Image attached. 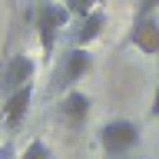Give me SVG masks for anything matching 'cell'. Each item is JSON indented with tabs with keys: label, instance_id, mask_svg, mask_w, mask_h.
Masks as SVG:
<instances>
[{
	"label": "cell",
	"instance_id": "cell-1",
	"mask_svg": "<svg viewBox=\"0 0 159 159\" xmlns=\"http://www.w3.org/2000/svg\"><path fill=\"white\" fill-rule=\"evenodd\" d=\"M70 23H73V13L66 10L63 0H40L33 7V30H37V43H40L43 63L53 60V50H57L63 30H70Z\"/></svg>",
	"mask_w": 159,
	"mask_h": 159
},
{
	"label": "cell",
	"instance_id": "cell-3",
	"mask_svg": "<svg viewBox=\"0 0 159 159\" xmlns=\"http://www.w3.org/2000/svg\"><path fill=\"white\" fill-rule=\"evenodd\" d=\"M93 70V53L89 47H66V53L60 57L50 93H66V89L80 86V80H86V73Z\"/></svg>",
	"mask_w": 159,
	"mask_h": 159
},
{
	"label": "cell",
	"instance_id": "cell-8",
	"mask_svg": "<svg viewBox=\"0 0 159 159\" xmlns=\"http://www.w3.org/2000/svg\"><path fill=\"white\" fill-rule=\"evenodd\" d=\"M109 23L106 10L96 7L89 10V13H83V17H76L73 23H70V47H89L93 40H99V33H103V27Z\"/></svg>",
	"mask_w": 159,
	"mask_h": 159
},
{
	"label": "cell",
	"instance_id": "cell-5",
	"mask_svg": "<svg viewBox=\"0 0 159 159\" xmlns=\"http://www.w3.org/2000/svg\"><path fill=\"white\" fill-rule=\"evenodd\" d=\"M37 80V60L30 57L27 50H20V53H10L3 60V66H0V96H7L13 89L27 86Z\"/></svg>",
	"mask_w": 159,
	"mask_h": 159
},
{
	"label": "cell",
	"instance_id": "cell-2",
	"mask_svg": "<svg viewBox=\"0 0 159 159\" xmlns=\"http://www.w3.org/2000/svg\"><path fill=\"white\" fill-rule=\"evenodd\" d=\"M139 143H143V126H139L136 119H126V116L106 119L96 129V146H99V152L106 159L129 156L133 149H139Z\"/></svg>",
	"mask_w": 159,
	"mask_h": 159
},
{
	"label": "cell",
	"instance_id": "cell-9",
	"mask_svg": "<svg viewBox=\"0 0 159 159\" xmlns=\"http://www.w3.org/2000/svg\"><path fill=\"white\" fill-rule=\"evenodd\" d=\"M17 159H53V149L47 146V139H30L27 143V149H23V152H20Z\"/></svg>",
	"mask_w": 159,
	"mask_h": 159
},
{
	"label": "cell",
	"instance_id": "cell-11",
	"mask_svg": "<svg viewBox=\"0 0 159 159\" xmlns=\"http://www.w3.org/2000/svg\"><path fill=\"white\" fill-rule=\"evenodd\" d=\"M159 63V60H156ZM149 116L159 119V70H156V86H152V99H149Z\"/></svg>",
	"mask_w": 159,
	"mask_h": 159
},
{
	"label": "cell",
	"instance_id": "cell-6",
	"mask_svg": "<svg viewBox=\"0 0 159 159\" xmlns=\"http://www.w3.org/2000/svg\"><path fill=\"white\" fill-rule=\"evenodd\" d=\"M126 43L143 53L149 60H159V13H133V23H129V37Z\"/></svg>",
	"mask_w": 159,
	"mask_h": 159
},
{
	"label": "cell",
	"instance_id": "cell-10",
	"mask_svg": "<svg viewBox=\"0 0 159 159\" xmlns=\"http://www.w3.org/2000/svg\"><path fill=\"white\" fill-rule=\"evenodd\" d=\"M66 3V10L73 13V20L76 17H83V13H89V10H96L99 7V0H63Z\"/></svg>",
	"mask_w": 159,
	"mask_h": 159
},
{
	"label": "cell",
	"instance_id": "cell-12",
	"mask_svg": "<svg viewBox=\"0 0 159 159\" xmlns=\"http://www.w3.org/2000/svg\"><path fill=\"white\" fill-rule=\"evenodd\" d=\"M139 13H159V0H136Z\"/></svg>",
	"mask_w": 159,
	"mask_h": 159
},
{
	"label": "cell",
	"instance_id": "cell-13",
	"mask_svg": "<svg viewBox=\"0 0 159 159\" xmlns=\"http://www.w3.org/2000/svg\"><path fill=\"white\" fill-rule=\"evenodd\" d=\"M0 159H13V146H10V143L0 146Z\"/></svg>",
	"mask_w": 159,
	"mask_h": 159
},
{
	"label": "cell",
	"instance_id": "cell-4",
	"mask_svg": "<svg viewBox=\"0 0 159 159\" xmlns=\"http://www.w3.org/2000/svg\"><path fill=\"white\" fill-rule=\"evenodd\" d=\"M89 116H93V99H89V93H83L80 86L66 89V93H60L57 119L70 129V133H80V129L89 123Z\"/></svg>",
	"mask_w": 159,
	"mask_h": 159
},
{
	"label": "cell",
	"instance_id": "cell-7",
	"mask_svg": "<svg viewBox=\"0 0 159 159\" xmlns=\"http://www.w3.org/2000/svg\"><path fill=\"white\" fill-rule=\"evenodd\" d=\"M30 103H33V83L13 89L7 96H0V126L7 133H17L30 116Z\"/></svg>",
	"mask_w": 159,
	"mask_h": 159
}]
</instances>
